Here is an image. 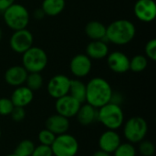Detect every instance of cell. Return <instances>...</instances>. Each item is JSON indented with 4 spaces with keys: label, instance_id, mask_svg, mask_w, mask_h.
Instances as JSON below:
<instances>
[{
    "label": "cell",
    "instance_id": "obj_1",
    "mask_svg": "<svg viewBox=\"0 0 156 156\" xmlns=\"http://www.w3.org/2000/svg\"><path fill=\"white\" fill-rule=\"evenodd\" d=\"M112 89L110 83L102 78H93L86 85V101L96 109L111 101Z\"/></svg>",
    "mask_w": 156,
    "mask_h": 156
},
{
    "label": "cell",
    "instance_id": "obj_2",
    "mask_svg": "<svg viewBox=\"0 0 156 156\" xmlns=\"http://www.w3.org/2000/svg\"><path fill=\"white\" fill-rule=\"evenodd\" d=\"M136 28L134 24L127 19H119L106 27V37L110 42L118 46L130 43L135 37Z\"/></svg>",
    "mask_w": 156,
    "mask_h": 156
},
{
    "label": "cell",
    "instance_id": "obj_3",
    "mask_svg": "<svg viewBox=\"0 0 156 156\" xmlns=\"http://www.w3.org/2000/svg\"><path fill=\"white\" fill-rule=\"evenodd\" d=\"M98 122L108 130H118L124 122V114L120 105L109 102L98 109Z\"/></svg>",
    "mask_w": 156,
    "mask_h": 156
},
{
    "label": "cell",
    "instance_id": "obj_4",
    "mask_svg": "<svg viewBox=\"0 0 156 156\" xmlns=\"http://www.w3.org/2000/svg\"><path fill=\"white\" fill-rule=\"evenodd\" d=\"M6 26L14 31L27 28L29 22V13L27 9L20 4H13L7 7L3 14Z\"/></svg>",
    "mask_w": 156,
    "mask_h": 156
},
{
    "label": "cell",
    "instance_id": "obj_5",
    "mask_svg": "<svg viewBox=\"0 0 156 156\" xmlns=\"http://www.w3.org/2000/svg\"><path fill=\"white\" fill-rule=\"evenodd\" d=\"M22 55V66L28 73H40L48 65V55L38 47H31Z\"/></svg>",
    "mask_w": 156,
    "mask_h": 156
},
{
    "label": "cell",
    "instance_id": "obj_6",
    "mask_svg": "<svg viewBox=\"0 0 156 156\" xmlns=\"http://www.w3.org/2000/svg\"><path fill=\"white\" fill-rule=\"evenodd\" d=\"M148 132L146 121L142 117L130 118L123 126V135L131 144H139L144 140Z\"/></svg>",
    "mask_w": 156,
    "mask_h": 156
},
{
    "label": "cell",
    "instance_id": "obj_7",
    "mask_svg": "<svg viewBox=\"0 0 156 156\" xmlns=\"http://www.w3.org/2000/svg\"><path fill=\"white\" fill-rule=\"evenodd\" d=\"M50 147L53 156H75L79 152L78 140L67 133L57 135Z\"/></svg>",
    "mask_w": 156,
    "mask_h": 156
},
{
    "label": "cell",
    "instance_id": "obj_8",
    "mask_svg": "<svg viewBox=\"0 0 156 156\" xmlns=\"http://www.w3.org/2000/svg\"><path fill=\"white\" fill-rule=\"evenodd\" d=\"M33 35L27 28L15 31L9 40L10 48L14 52L18 54H23L33 47Z\"/></svg>",
    "mask_w": 156,
    "mask_h": 156
},
{
    "label": "cell",
    "instance_id": "obj_9",
    "mask_svg": "<svg viewBox=\"0 0 156 156\" xmlns=\"http://www.w3.org/2000/svg\"><path fill=\"white\" fill-rule=\"evenodd\" d=\"M80 105L81 103L80 101L71 97L69 94H67L57 99L55 108L58 114L69 119L76 116Z\"/></svg>",
    "mask_w": 156,
    "mask_h": 156
},
{
    "label": "cell",
    "instance_id": "obj_10",
    "mask_svg": "<svg viewBox=\"0 0 156 156\" xmlns=\"http://www.w3.org/2000/svg\"><path fill=\"white\" fill-rule=\"evenodd\" d=\"M70 80L65 75H56L52 77L48 83V92L50 97L58 99L69 94Z\"/></svg>",
    "mask_w": 156,
    "mask_h": 156
},
{
    "label": "cell",
    "instance_id": "obj_11",
    "mask_svg": "<svg viewBox=\"0 0 156 156\" xmlns=\"http://www.w3.org/2000/svg\"><path fill=\"white\" fill-rule=\"evenodd\" d=\"M136 17L145 23L152 22L156 16V4L154 0H137L133 8Z\"/></svg>",
    "mask_w": 156,
    "mask_h": 156
},
{
    "label": "cell",
    "instance_id": "obj_12",
    "mask_svg": "<svg viewBox=\"0 0 156 156\" xmlns=\"http://www.w3.org/2000/svg\"><path fill=\"white\" fill-rule=\"evenodd\" d=\"M91 60L87 55L78 54L72 58L69 69L74 76L77 78H83L89 75L91 70Z\"/></svg>",
    "mask_w": 156,
    "mask_h": 156
},
{
    "label": "cell",
    "instance_id": "obj_13",
    "mask_svg": "<svg viewBox=\"0 0 156 156\" xmlns=\"http://www.w3.org/2000/svg\"><path fill=\"white\" fill-rule=\"evenodd\" d=\"M122 144L121 137L118 134L116 131L113 130H107L104 133H101V135L99 138V147L100 150L113 154L114 151L117 149V147Z\"/></svg>",
    "mask_w": 156,
    "mask_h": 156
},
{
    "label": "cell",
    "instance_id": "obj_14",
    "mask_svg": "<svg viewBox=\"0 0 156 156\" xmlns=\"http://www.w3.org/2000/svg\"><path fill=\"white\" fill-rule=\"evenodd\" d=\"M107 63L111 70L115 73H125L130 69V59L122 52L114 51L108 56Z\"/></svg>",
    "mask_w": 156,
    "mask_h": 156
},
{
    "label": "cell",
    "instance_id": "obj_15",
    "mask_svg": "<svg viewBox=\"0 0 156 156\" xmlns=\"http://www.w3.org/2000/svg\"><path fill=\"white\" fill-rule=\"evenodd\" d=\"M28 72L23 66H12L5 73V82L13 87L22 86L27 80Z\"/></svg>",
    "mask_w": 156,
    "mask_h": 156
},
{
    "label": "cell",
    "instance_id": "obj_16",
    "mask_svg": "<svg viewBox=\"0 0 156 156\" xmlns=\"http://www.w3.org/2000/svg\"><path fill=\"white\" fill-rule=\"evenodd\" d=\"M46 129L52 132L55 135L66 133L69 129V121L58 113L51 115L46 121Z\"/></svg>",
    "mask_w": 156,
    "mask_h": 156
},
{
    "label": "cell",
    "instance_id": "obj_17",
    "mask_svg": "<svg viewBox=\"0 0 156 156\" xmlns=\"http://www.w3.org/2000/svg\"><path fill=\"white\" fill-rule=\"evenodd\" d=\"M34 99L33 91L28 89L27 86H19L13 91L11 95V101L13 102L15 107H22L25 108L28 104L32 102Z\"/></svg>",
    "mask_w": 156,
    "mask_h": 156
},
{
    "label": "cell",
    "instance_id": "obj_18",
    "mask_svg": "<svg viewBox=\"0 0 156 156\" xmlns=\"http://www.w3.org/2000/svg\"><path fill=\"white\" fill-rule=\"evenodd\" d=\"M78 122L84 126L90 125L98 121V109L90 105L89 103L81 104L77 114Z\"/></svg>",
    "mask_w": 156,
    "mask_h": 156
},
{
    "label": "cell",
    "instance_id": "obj_19",
    "mask_svg": "<svg viewBox=\"0 0 156 156\" xmlns=\"http://www.w3.org/2000/svg\"><path fill=\"white\" fill-rule=\"evenodd\" d=\"M87 56L91 59H102L109 54V47L102 40H92L86 48Z\"/></svg>",
    "mask_w": 156,
    "mask_h": 156
},
{
    "label": "cell",
    "instance_id": "obj_20",
    "mask_svg": "<svg viewBox=\"0 0 156 156\" xmlns=\"http://www.w3.org/2000/svg\"><path fill=\"white\" fill-rule=\"evenodd\" d=\"M85 33L92 40H102L106 37V27L100 21H90L86 25Z\"/></svg>",
    "mask_w": 156,
    "mask_h": 156
},
{
    "label": "cell",
    "instance_id": "obj_21",
    "mask_svg": "<svg viewBox=\"0 0 156 156\" xmlns=\"http://www.w3.org/2000/svg\"><path fill=\"white\" fill-rule=\"evenodd\" d=\"M65 5V0H43L41 9L45 15L49 16H56L64 10Z\"/></svg>",
    "mask_w": 156,
    "mask_h": 156
},
{
    "label": "cell",
    "instance_id": "obj_22",
    "mask_svg": "<svg viewBox=\"0 0 156 156\" xmlns=\"http://www.w3.org/2000/svg\"><path fill=\"white\" fill-rule=\"evenodd\" d=\"M69 94L82 104L86 101V84L80 80H70Z\"/></svg>",
    "mask_w": 156,
    "mask_h": 156
},
{
    "label": "cell",
    "instance_id": "obj_23",
    "mask_svg": "<svg viewBox=\"0 0 156 156\" xmlns=\"http://www.w3.org/2000/svg\"><path fill=\"white\" fill-rule=\"evenodd\" d=\"M35 144L30 140L21 141L15 149V154L16 156H31L35 149Z\"/></svg>",
    "mask_w": 156,
    "mask_h": 156
},
{
    "label": "cell",
    "instance_id": "obj_24",
    "mask_svg": "<svg viewBox=\"0 0 156 156\" xmlns=\"http://www.w3.org/2000/svg\"><path fill=\"white\" fill-rule=\"evenodd\" d=\"M25 83H27V87L28 89H30L32 91H35L43 86V78L38 72L28 73Z\"/></svg>",
    "mask_w": 156,
    "mask_h": 156
},
{
    "label": "cell",
    "instance_id": "obj_25",
    "mask_svg": "<svg viewBox=\"0 0 156 156\" xmlns=\"http://www.w3.org/2000/svg\"><path fill=\"white\" fill-rule=\"evenodd\" d=\"M148 64L147 58L143 55H136L130 59V69L133 72L144 71Z\"/></svg>",
    "mask_w": 156,
    "mask_h": 156
},
{
    "label": "cell",
    "instance_id": "obj_26",
    "mask_svg": "<svg viewBox=\"0 0 156 156\" xmlns=\"http://www.w3.org/2000/svg\"><path fill=\"white\" fill-rule=\"evenodd\" d=\"M113 156H136V149L131 143L121 144L114 151Z\"/></svg>",
    "mask_w": 156,
    "mask_h": 156
},
{
    "label": "cell",
    "instance_id": "obj_27",
    "mask_svg": "<svg viewBox=\"0 0 156 156\" xmlns=\"http://www.w3.org/2000/svg\"><path fill=\"white\" fill-rule=\"evenodd\" d=\"M56 136L57 135H55L49 130L44 129V130L40 131L39 133H38V141H39L40 144L47 145V146H51V144H53Z\"/></svg>",
    "mask_w": 156,
    "mask_h": 156
},
{
    "label": "cell",
    "instance_id": "obj_28",
    "mask_svg": "<svg viewBox=\"0 0 156 156\" xmlns=\"http://www.w3.org/2000/svg\"><path fill=\"white\" fill-rule=\"evenodd\" d=\"M139 152L143 156H153L155 153V146L151 141L143 140L139 143Z\"/></svg>",
    "mask_w": 156,
    "mask_h": 156
},
{
    "label": "cell",
    "instance_id": "obj_29",
    "mask_svg": "<svg viewBox=\"0 0 156 156\" xmlns=\"http://www.w3.org/2000/svg\"><path fill=\"white\" fill-rule=\"evenodd\" d=\"M14 104L8 98H0V115L7 116L10 115L14 109Z\"/></svg>",
    "mask_w": 156,
    "mask_h": 156
},
{
    "label": "cell",
    "instance_id": "obj_30",
    "mask_svg": "<svg viewBox=\"0 0 156 156\" xmlns=\"http://www.w3.org/2000/svg\"><path fill=\"white\" fill-rule=\"evenodd\" d=\"M145 54L146 57L151 60H156V39H151L146 43Z\"/></svg>",
    "mask_w": 156,
    "mask_h": 156
},
{
    "label": "cell",
    "instance_id": "obj_31",
    "mask_svg": "<svg viewBox=\"0 0 156 156\" xmlns=\"http://www.w3.org/2000/svg\"><path fill=\"white\" fill-rule=\"evenodd\" d=\"M31 156H53V153L50 146L40 144L35 147Z\"/></svg>",
    "mask_w": 156,
    "mask_h": 156
},
{
    "label": "cell",
    "instance_id": "obj_32",
    "mask_svg": "<svg viewBox=\"0 0 156 156\" xmlns=\"http://www.w3.org/2000/svg\"><path fill=\"white\" fill-rule=\"evenodd\" d=\"M10 115H11L12 119L15 122H22L25 119V117H26L25 108H22V107H14V109L11 112Z\"/></svg>",
    "mask_w": 156,
    "mask_h": 156
},
{
    "label": "cell",
    "instance_id": "obj_33",
    "mask_svg": "<svg viewBox=\"0 0 156 156\" xmlns=\"http://www.w3.org/2000/svg\"><path fill=\"white\" fill-rule=\"evenodd\" d=\"M15 0H0V11L4 12L7 7L13 5Z\"/></svg>",
    "mask_w": 156,
    "mask_h": 156
},
{
    "label": "cell",
    "instance_id": "obj_34",
    "mask_svg": "<svg viewBox=\"0 0 156 156\" xmlns=\"http://www.w3.org/2000/svg\"><path fill=\"white\" fill-rule=\"evenodd\" d=\"M45 16V13L43 12L42 9H37L34 13V16L37 19H41L42 17H44Z\"/></svg>",
    "mask_w": 156,
    "mask_h": 156
},
{
    "label": "cell",
    "instance_id": "obj_35",
    "mask_svg": "<svg viewBox=\"0 0 156 156\" xmlns=\"http://www.w3.org/2000/svg\"><path fill=\"white\" fill-rule=\"evenodd\" d=\"M92 156H112V154H109V153L103 152V151H101V150H98L97 152H95V153L93 154V155Z\"/></svg>",
    "mask_w": 156,
    "mask_h": 156
},
{
    "label": "cell",
    "instance_id": "obj_36",
    "mask_svg": "<svg viewBox=\"0 0 156 156\" xmlns=\"http://www.w3.org/2000/svg\"><path fill=\"white\" fill-rule=\"evenodd\" d=\"M2 36H3V32H2V29H1V27H0V41H1V39H2Z\"/></svg>",
    "mask_w": 156,
    "mask_h": 156
},
{
    "label": "cell",
    "instance_id": "obj_37",
    "mask_svg": "<svg viewBox=\"0 0 156 156\" xmlns=\"http://www.w3.org/2000/svg\"><path fill=\"white\" fill-rule=\"evenodd\" d=\"M5 156H16L15 154H7V155H5Z\"/></svg>",
    "mask_w": 156,
    "mask_h": 156
},
{
    "label": "cell",
    "instance_id": "obj_38",
    "mask_svg": "<svg viewBox=\"0 0 156 156\" xmlns=\"http://www.w3.org/2000/svg\"><path fill=\"white\" fill-rule=\"evenodd\" d=\"M0 138H1V130H0Z\"/></svg>",
    "mask_w": 156,
    "mask_h": 156
}]
</instances>
